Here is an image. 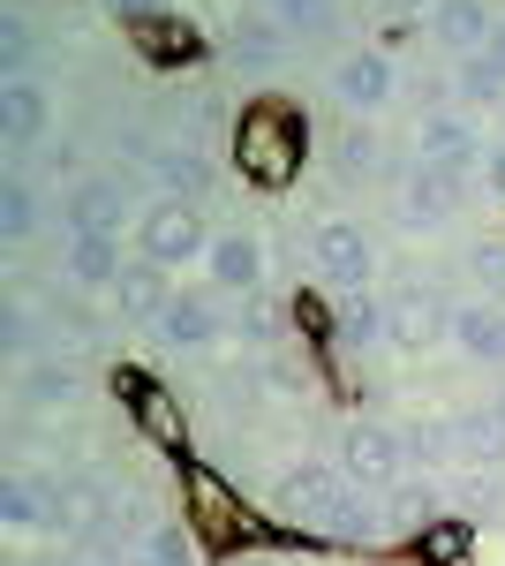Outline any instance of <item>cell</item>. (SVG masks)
Wrapping results in <instances>:
<instances>
[{
  "instance_id": "obj_1",
  "label": "cell",
  "mask_w": 505,
  "mask_h": 566,
  "mask_svg": "<svg viewBox=\"0 0 505 566\" xmlns=\"http://www.w3.org/2000/svg\"><path fill=\"white\" fill-rule=\"evenodd\" d=\"M302 136H309V122H302L295 106H250L242 114V175L264 181V189H280V181H295L302 167Z\"/></svg>"
},
{
  "instance_id": "obj_2",
  "label": "cell",
  "mask_w": 505,
  "mask_h": 566,
  "mask_svg": "<svg viewBox=\"0 0 505 566\" xmlns=\"http://www.w3.org/2000/svg\"><path fill=\"white\" fill-rule=\"evenodd\" d=\"M347 491H355V483L339 476L333 461H302V469H287V476L272 483V514L287 528H302V536H333Z\"/></svg>"
},
{
  "instance_id": "obj_3",
  "label": "cell",
  "mask_w": 505,
  "mask_h": 566,
  "mask_svg": "<svg viewBox=\"0 0 505 566\" xmlns=\"http://www.w3.org/2000/svg\"><path fill=\"white\" fill-rule=\"evenodd\" d=\"M211 234L204 227V205H173V197H159L151 212L136 219V250H144V264H204L211 258Z\"/></svg>"
},
{
  "instance_id": "obj_4",
  "label": "cell",
  "mask_w": 505,
  "mask_h": 566,
  "mask_svg": "<svg viewBox=\"0 0 505 566\" xmlns=\"http://www.w3.org/2000/svg\"><path fill=\"white\" fill-rule=\"evenodd\" d=\"M467 181H475V167H445V159H415V167L400 175V227H408V234H430V227H445V219L461 212Z\"/></svg>"
},
{
  "instance_id": "obj_5",
  "label": "cell",
  "mask_w": 505,
  "mask_h": 566,
  "mask_svg": "<svg viewBox=\"0 0 505 566\" xmlns=\"http://www.w3.org/2000/svg\"><path fill=\"white\" fill-rule=\"evenodd\" d=\"M339 476L355 483V491H400L408 483L400 423H347V438H339Z\"/></svg>"
},
{
  "instance_id": "obj_6",
  "label": "cell",
  "mask_w": 505,
  "mask_h": 566,
  "mask_svg": "<svg viewBox=\"0 0 505 566\" xmlns=\"http://www.w3.org/2000/svg\"><path fill=\"white\" fill-rule=\"evenodd\" d=\"M438 340H453V303L430 295V287H392L385 295V348L422 355V348H438Z\"/></svg>"
},
{
  "instance_id": "obj_7",
  "label": "cell",
  "mask_w": 505,
  "mask_h": 566,
  "mask_svg": "<svg viewBox=\"0 0 505 566\" xmlns=\"http://www.w3.org/2000/svg\"><path fill=\"white\" fill-rule=\"evenodd\" d=\"M309 264L333 280L339 295H362V280H370V234H362V219H317L309 227Z\"/></svg>"
},
{
  "instance_id": "obj_8",
  "label": "cell",
  "mask_w": 505,
  "mask_h": 566,
  "mask_svg": "<svg viewBox=\"0 0 505 566\" xmlns=\"http://www.w3.org/2000/svg\"><path fill=\"white\" fill-rule=\"evenodd\" d=\"M122 205H128L122 167H114V175H84L76 189H61L53 227H61V234H122Z\"/></svg>"
},
{
  "instance_id": "obj_9",
  "label": "cell",
  "mask_w": 505,
  "mask_h": 566,
  "mask_svg": "<svg viewBox=\"0 0 505 566\" xmlns=\"http://www.w3.org/2000/svg\"><path fill=\"white\" fill-rule=\"evenodd\" d=\"M392 91H400V76H392V61H385L378 45H347V53L333 61V98L355 114V122H370Z\"/></svg>"
},
{
  "instance_id": "obj_10",
  "label": "cell",
  "mask_w": 505,
  "mask_h": 566,
  "mask_svg": "<svg viewBox=\"0 0 505 566\" xmlns=\"http://www.w3.org/2000/svg\"><path fill=\"white\" fill-rule=\"evenodd\" d=\"M45 136H53V106H45L39 76H8L0 84V144H8V159L23 167Z\"/></svg>"
},
{
  "instance_id": "obj_11",
  "label": "cell",
  "mask_w": 505,
  "mask_h": 566,
  "mask_svg": "<svg viewBox=\"0 0 505 566\" xmlns=\"http://www.w3.org/2000/svg\"><path fill=\"white\" fill-rule=\"evenodd\" d=\"M219 303H227L219 287H173L167 317H159L151 333H159L167 348H189V355H197V348H219V333H234V325L219 317Z\"/></svg>"
},
{
  "instance_id": "obj_12",
  "label": "cell",
  "mask_w": 505,
  "mask_h": 566,
  "mask_svg": "<svg viewBox=\"0 0 505 566\" xmlns=\"http://www.w3.org/2000/svg\"><path fill=\"white\" fill-rule=\"evenodd\" d=\"M204 272H211V287L219 295H234V303H250V295H264V272H272V250L256 242V234H219L211 242V258H204Z\"/></svg>"
},
{
  "instance_id": "obj_13",
  "label": "cell",
  "mask_w": 505,
  "mask_h": 566,
  "mask_svg": "<svg viewBox=\"0 0 505 566\" xmlns=\"http://www.w3.org/2000/svg\"><path fill=\"white\" fill-rule=\"evenodd\" d=\"M84 370L76 363H61V355H39V363H23L15 370V400H23V416H69V408H84Z\"/></svg>"
},
{
  "instance_id": "obj_14",
  "label": "cell",
  "mask_w": 505,
  "mask_h": 566,
  "mask_svg": "<svg viewBox=\"0 0 505 566\" xmlns=\"http://www.w3.org/2000/svg\"><path fill=\"white\" fill-rule=\"evenodd\" d=\"M151 189L173 197V205H211L219 197V159H211L204 144H167L151 159Z\"/></svg>"
},
{
  "instance_id": "obj_15",
  "label": "cell",
  "mask_w": 505,
  "mask_h": 566,
  "mask_svg": "<svg viewBox=\"0 0 505 566\" xmlns=\"http://www.w3.org/2000/svg\"><path fill=\"white\" fill-rule=\"evenodd\" d=\"M483 129H475V114L461 106H445V114H422L415 122V159H445V167H483Z\"/></svg>"
},
{
  "instance_id": "obj_16",
  "label": "cell",
  "mask_w": 505,
  "mask_h": 566,
  "mask_svg": "<svg viewBox=\"0 0 505 566\" xmlns=\"http://www.w3.org/2000/svg\"><path fill=\"white\" fill-rule=\"evenodd\" d=\"M438 431H445V461L498 469V453H505V408H453Z\"/></svg>"
},
{
  "instance_id": "obj_17",
  "label": "cell",
  "mask_w": 505,
  "mask_h": 566,
  "mask_svg": "<svg viewBox=\"0 0 505 566\" xmlns=\"http://www.w3.org/2000/svg\"><path fill=\"white\" fill-rule=\"evenodd\" d=\"M287 39H295V31L264 8V15H242V23H234L227 53H234V69H242V76H272V69H287Z\"/></svg>"
},
{
  "instance_id": "obj_18",
  "label": "cell",
  "mask_w": 505,
  "mask_h": 566,
  "mask_svg": "<svg viewBox=\"0 0 505 566\" xmlns=\"http://www.w3.org/2000/svg\"><path fill=\"white\" fill-rule=\"evenodd\" d=\"M453 348L467 363H505V303H491V295L453 303Z\"/></svg>"
},
{
  "instance_id": "obj_19",
  "label": "cell",
  "mask_w": 505,
  "mask_h": 566,
  "mask_svg": "<svg viewBox=\"0 0 505 566\" xmlns=\"http://www.w3.org/2000/svg\"><path fill=\"white\" fill-rule=\"evenodd\" d=\"M61 280H69V287H106V295H114V280H122V234H69Z\"/></svg>"
},
{
  "instance_id": "obj_20",
  "label": "cell",
  "mask_w": 505,
  "mask_h": 566,
  "mask_svg": "<svg viewBox=\"0 0 505 566\" xmlns=\"http://www.w3.org/2000/svg\"><path fill=\"white\" fill-rule=\"evenodd\" d=\"M491 31H498V15L483 8V0H430V39L453 45V53H483L491 45Z\"/></svg>"
},
{
  "instance_id": "obj_21",
  "label": "cell",
  "mask_w": 505,
  "mask_h": 566,
  "mask_svg": "<svg viewBox=\"0 0 505 566\" xmlns=\"http://www.w3.org/2000/svg\"><path fill=\"white\" fill-rule=\"evenodd\" d=\"M167 303H173L167 264H122V280H114V310H122L128 325H159Z\"/></svg>"
},
{
  "instance_id": "obj_22",
  "label": "cell",
  "mask_w": 505,
  "mask_h": 566,
  "mask_svg": "<svg viewBox=\"0 0 505 566\" xmlns=\"http://www.w3.org/2000/svg\"><path fill=\"white\" fill-rule=\"evenodd\" d=\"M39 227H45L39 181L23 175V167H8V181H0V242H8V250H23V242H31Z\"/></svg>"
},
{
  "instance_id": "obj_23",
  "label": "cell",
  "mask_w": 505,
  "mask_h": 566,
  "mask_svg": "<svg viewBox=\"0 0 505 566\" xmlns=\"http://www.w3.org/2000/svg\"><path fill=\"white\" fill-rule=\"evenodd\" d=\"M438 483H400V491H385V544H400V536H430L438 528Z\"/></svg>"
},
{
  "instance_id": "obj_24",
  "label": "cell",
  "mask_w": 505,
  "mask_h": 566,
  "mask_svg": "<svg viewBox=\"0 0 505 566\" xmlns=\"http://www.w3.org/2000/svg\"><path fill=\"white\" fill-rule=\"evenodd\" d=\"M453 106L461 114H505V69L491 53H467L453 69Z\"/></svg>"
},
{
  "instance_id": "obj_25",
  "label": "cell",
  "mask_w": 505,
  "mask_h": 566,
  "mask_svg": "<svg viewBox=\"0 0 505 566\" xmlns=\"http://www.w3.org/2000/svg\"><path fill=\"white\" fill-rule=\"evenodd\" d=\"M325 159H333L339 181H378L385 175V136L370 129V122H347V129L333 136V151H325Z\"/></svg>"
},
{
  "instance_id": "obj_26",
  "label": "cell",
  "mask_w": 505,
  "mask_h": 566,
  "mask_svg": "<svg viewBox=\"0 0 505 566\" xmlns=\"http://www.w3.org/2000/svg\"><path fill=\"white\" fill-rule=\"evenodd\" d=\"M45 514H53V476H31V469L0 476V522L8 528H45Z\"/></svg>"
},
{
  "instance_id": "obj_27",
  "label": "cell",
  "mask_w": 505,
  "mask_h": 566,
  "mask_svg": "<svg viewBox=\"0 0 505 566\" xmlns=\"http://www.w3.org/2000/svg\"><path fill=\"white\" fill-rule=\"evenodd\" d=\"M333 340L339 348H378L385 340V295H339V317H333Z\"/></svg>"
},
{
  "instance_id": "obj_28",
  "label": "cell",
  "mask_w": 505,
  "mask_h": 566,
  "mask_svg": "<svg viewBox=\"0 0 505 566\" xmlns=\"http://www.w3.org/2000/svg\"><path fill=\"white\" fill-rule=\"evenodd\" d=\"M128 408H136V423L159 438V446H181V408L167 400V386H151V378H122Z\"/></svg>"
},
{
  "instance_id": "obj_29",
  "label": "cell",
  "mask_w": 505,
  "mask_h": 566,
  "mask_svg": "<svg viewBox=\"0 0 505 566\" xmlns=\"http://www.w3.org/2000/svg\"><path fill=\"white\" fill-rule=\"evenodd\" d=\"M144 566H204V544L189 536L181 522H159L151 536H144V552H136Z\"/></svg>"
},
{
  "instance_id": "obj_30",
  "label": "cell",
  "mask_w": 505,
  "mask_h": 566,
  "mask_svg": "<svg viewBox=\"0 0 505 566\" xmlns=\"http://www.w3.org/2000/svg\"><path fill=\"white\" fill-rule=\"evenodd\" d=\"M39 325H45V317L23 303V295H15V303L0 310V348L15 355V363H39Z\"/></svg>"
},
{
  "instance_id": "obj_31",
  "label": "cell",
  "mask_w": 505,
  "mask_h": 566,
  "mask_svg": "<svg viewBox=\"0 0 505 566\" xmlns=\"http://www.w3.org/2000/svg\"><path fill=\"white\" fill-rule=\"evenodd\" d=\"M280 333H287V310L272 303V295H250V303H242V317H234V340H250V348H272Z\"/></svg>"
},
{
  "instance_id": "obj_32",
  "label": "cell",
  "mask_w": 505,
  "mask_h": 566,
  "mask_svg": "<svg viewBox=\"0 0 505 566\" xmlns=\"http://www.w3.org/2000/svg\"><path fill=\"white\" fill-rule=\"evenodd\" d=\"M264 8H272V15H280V23H287L295 39H325V31L339 23L333 0H264Z\"/></svg>"
},
{
  "instance_id": "obj_33",
  "label": "cell",
  "mask_w": 505,
  "mask_h": 566,
  "mask_svg": "<svg viewBox=\"0 0 505 566\" xmlns=\"http://www.w3.org/2000/svg\"><path fill=\"white\" fill-rule=\"evenodd\" d=\"M31 61H39L31 23H23V15H0V84H8V76H31Z\"/></svg>"
},
{
  "instance_id": "obj_34",
  "label": "cell",
  "mask_w": 505,
  "mask_h": 566,
  "mask_svg": "<svg viewBox=\"0 0 505 566\" xmlns=\"http://www.w3.org/2000/svg\"><path fill=\"white\" fill-rule=\"evenodd\" d=\"M467 272H475V287H483L491 303H505V242H483V250L467 258Z\"/></svg>"
},
{
  "instance_id": "obj_35",
  "label": "cell",
  "mask_w": 505,
  "mask_h": 566,
  "mask_svg": "<svg viewBox=\"0 0 505 566\" xmlns=\"http://www.w3.org/2000/svg\"><path fill=\"white\" fill-rule=\"evenodd\" d=\"M45 175H53V181H69V189H76V181H84V151H76L69 136H45Z\"/></svg>"
},
{
  "instance_id": "obj_36",
  "label": "cell",
  "mask_w": 505,
  "mask_h": 566,
  "mask_svg": "<svg viewBox=\"0 0 505 566\" xmlns=\"http://www.w3.org/2000/svg\"><path fill=\"white\" fill-rule=\"evenodd\" d=\"M461 506H475V514H498V506H505V476H498V469H491V476L475 469V476L461 483Z\"/></svg>"
},
{
  "instance_id": "obj_37",
  "label": "cell",
  "mask_w": 505,
  "mask_h": 566,
  "mask_svg": "<svg viewBox=\"0 0 505 566\" xmlns=\"http://www.w3.org/2000/svg\"><path fill=\"white\" fill-rule=\"evenodd\" d=\"M483 181L505 197V144H491V151H483Z\"/></svg>"
},
{
  "instance_id": "obj_38",
  "label": "cell",
  "mask_w": 505,
  "mask_h": 566,
  "mask_svg": "<svg viewBox=\"0 0 505 566\" xmlns=\"http://www.w3.org/2000/svg\"><path fill=\"white\" fill-rule=\"evenodd\" d=\"M106 8H114L122 23H144V15H159V0H106Z\"/></svg>"
},
{
  "instance_id": "obj_39",
  "label": "cell",
  "mask_w": 505,
  "mask_h": 566,
  "mask_svg": "<svg viewBox=\"0 0 505 566\" xmlns=\"http://www.w3.org/2000/svg\"><path fill=\"white\" fill-rule=\"evenodd\" d=\"M483 53H491V61H498V69H505V23H498V31H491V45H483Z\"/></svg>"
},
{
  "instance_id": "obj_40",
  "label": "cell",
  "mask_w": 505,
  "mask_h": 566,
  "mask_svg": "<svg viewBox=\"0 0 505 566\" xmlns=\"http://www.w3.org/2000/svg\"><path fill=\"white\" fill-rule=\"evenodd\" d=\"M378 8H392V15H408V8H422V0H378Z\"/></svg>"
},
{
  "instance_id": "obj_41",
  "label": "cell",
  "mask_w": 505,
  "mask_h": 566,
  "mask_svg": "<svg viewBox=\"0 0 505 566\" xmlns=\"http://www.w3.org/2000/svg\"><path fill=\"white\" fill-rule=\"evenodd\" d=\"M242 566H287V559H264V552H256V559H242Z\"/></svg>"
},
{
  "instance_id": "obj_42",
  "label": "cell",
  "mask_w": 505,
  "mask_h": 566,
  "mask_svg": "<svg viewBox=\"0 0 505 566\" xmlns=\"http://www.w3.org/2000/svg\"><path fill=\"white\" fill-rule=\"evenodd\" d=\"M498 144H505V114H498Z\"/></svg>"
},
{
  "instance_id": "obj_43",
  "label": "cell",
  "mask_w": 505,
  "mask_h": 566,
  "mask_svg": "<svg viewBox=\"0 0 505 566\" xmlns=\"http://www.w3.org/2000/svg\"><path fill=\"white\" fill-rule=\"evenodd\" d=\"M136 566H144V559H136Z\"/></svg>"
},
{
  "instance_id": "obj_44",
  "label": "cell",
  "mask_w": 505,
  "mask_h": 566,
  "mask_svg": "<svg viewBox=\"0 0 505 566\" xmlns=\"http://www.w3.org/2000/svg\"><path fill=\"white\" fill-rule=\"evenodd\" d=\"M498 408H505V400H498Z\"/></svg>"
}]
</instances>
